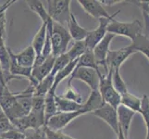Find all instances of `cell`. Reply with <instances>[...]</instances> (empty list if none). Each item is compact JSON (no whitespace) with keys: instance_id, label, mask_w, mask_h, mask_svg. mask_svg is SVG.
<instances>
[{"instance_id":"cell-1","label":"cell","mask_w":149,"mask_h":139,"mask_svg":"<svg viewBox=\"0 0 149 139\" xmlns=\"http://www.w3.org/2000/svg\"><path fill=\"white\" fill-rule=\"evenodd\" d=\"M107 33L114 35L125 36L132 42L136 37L143 34V26L138 20H134L130 22H121L114 19L107 26Z\"/></svg>"},{"instance_id":"cell-2","label":"cell","mask_w":149,"mask_h":139,"mask_svg":"<svg viewBox=\"0 0 149 139\" xmlns=\"http://www.w3.org/2000/svg\"><path fill=\"white\" fill-rule=\"evenodd\" d=\"M47 13L50 19L62 26H68L70 19V0H48Z\"/></svg>"},{"instance_id":"cell-3","label":"cell","mask_w":149,"mask_h":139,"mask_svg":"<svg viewBox=\"0 0 149 139\" xmlns=\"http://www.w3.org/2000/svg\"><path fill=\"white\" fill-rule=\"evenodd\" d=\"M71 37L68 29L56 22L52 23L51 31V43H52V55L58 58L67 52V48Z\"/></svg>"},{"instance_id":"cell-4","label":"cell","mask_w":149,"mask_h":139,"mask_svg":"<svg viewBox=\"0 0 149 139\" xmlns=\"http://www.w3.org/2000/svg\"><path fill=\"white\" fill-rule=\"evenodd\" d=\"M112 73L113 71H107V74L102 73L99 78L98 91L104 102L117 110L118 107L120 105L121 96L119 93L115 90L114 87H113Z\"/></svg>"},{"instance_id":"cell-5","label":"cell","mask_w":149,"mask_h":139,"mask_svg":"<svg viewBox=\"0 0 149 139\" xmlns=\"http://www.w3.org/2000/svg\"><path fill=\"white\" fill-rule=\"evenodd\" d=\"M11 123L16 129L23 133L29 130H36L39 128H43L45 125V111L31 110L29 114L19 119L14 120Z\"/></svg>"},{"instance_id":"cell-6","label":"cell","mask_w":149,"mask_h":139,"mask_svg":"<svg viewBox=\"0 0 149 139\" xmlns=\"http://www.w3.org/2000/svg\"><path fill=\"white\" fill-rule=\"evenodd\" d=\"M102 73L97 71L91 68H85V67H80V68H75L72 73L69 77L68 85H71V82L74 79H78L83 81L88 85L91 91L98 90L99 86V78Z\"/></svg>"},{"instance_id":"cell-7","label":"cell","mask_w":149,"mask_h":139,"mask_svg":"<svg viewBox=\"0 0 149 139\" xmlns=\"http://www.w3.org/2000/svg\"><path fill=\"white\" fill-rule=\"evenodd\" d=\"M120 12V10H118L114 14H113L112 18L106 19L101 18L99 19V25L95 30L89 31L88 34H87L86 38L84 39V43L86 45V47L88 50H93L95 46L98 44L100 41L105 37V35L107 34V26H109V22L112 20H114L115 17Z\"/></svg>"},{"instance_id":"cell-8","label":"cell","mask_w":149,"mask_h":139,"mask_svg":"<svg viewBox=\"0 0 149 139\" xmlns=\"http://www.w3.org/2000/svg\"><path fill=\"white\" fill-rule=\"evenodd\" d=\"M134 53L136 52L133 50L131 45L119 50H109L106 59L107 71H114L115 70H120L121 65Z\"/></svg>"},{"instance_id":"cell-9","label":"cell","mask_w":149,"mask_h":139,"mask_svg":"<svg viewBox=\"0 0 149 139\" xmlns=\"http://www.w3.org/2000/svg\"><path fill=\"white\" fill-rule=\"evenodd\" d=\"M87 113L85 110H80L75 112H58L56 115L51 117L45 126L54 131H60L68 124L77 119L78 117Z\"/></svg>"},{"instance_id":"cell-10","label":"cell","mask_w":149,"mask_h":139,"mask_svg":"<svg viewBox=\"0 0 149 139\" xmlns=\"http://www.w3.org/2000/svg\"><path fill=\"white\" fill-rule=\"evenodd\" d=\"M115 36L116 35L107 33L105 35V37L103 38L93 49V53H94V56H95V59L97 65H98L99 68L100 67H103V69H104L106 74L107 73V65H106L107 56V53H109V51L110 50L109 49L110 44H111L112 40L114 39Z\"/></svg>"},{"instance_id":"cell-11","label":"cell","mask_w":149,"mask_h":139,"mask_svg":"<svg viewBox=\"0 0 149 139\" xmlns=\"http://www.w3.org/2000/svg\"><path fill=\"white\" fill-rule=\"evenodd\" d=\"M92 113L102 121H104L111 128V130H113V132L118 135V133H119V122H118V114L116 109L105 103L101 108Z\"/></svg>"},{"instance_id":"cell-12","label":"cell","mask_w":149,"mask_h":139,"mask_svg":"<svg viewBox=\"0 0 149 139\" xmlns=\"http://www.w3.org/2000/svg\"><path fill=\"white\" fill-rule=\"evenodd\" d=\"M78 3L84 9V11L89 14L90 16L94 17L97 20L101 18L110 19L112 18L113 14L109 15V12L103 7V5L98 0H79Z\"/></svg>"},{"instance_id":"cell-13","label":"cell","mask_w":149,"mask_h":139,"mask_svg":"<svg viewBox=\"0 0 149 139\" xmlns=\"http://www.w3.org/2000/svg\"><path fill=\"white\" fill-rule=\"evenodd\" d=\"M0 66L3 73L5 84H8L13 79H20L18 77H15L10 74L9 73V66H10V55L9 48L6 46L5 44V37L0 35Z\"/></svg>"},{"instance_id":"cell-14","label":"cell","mask_w":149,"mask_h":139,"mask_svg":"<svg viewBox=\"0 0 149 139\" xmlns=\"http://www.w3.org/2000/svg\"><path fill=\"white\" fill-rule=\"evenodd\" d=\"M56 58L53 55H50L42 64L33 66L32 70V78L33 81L34 85L36 86L38 83L43 81L45 77H47L53 69V65L55 62Z\"/></svg>"},{"instance_id":"cell-15","label":"cell","mask_w":149,"mask_h":139,"mask_svg":"<svg viewBox=\"0 0 149 139\" xmlns=\"http://www.w3.org/2000/svg\"><path fill=\"white\" fill-rule=\"evenodd\" d=\"M117 114H118V122H119V129L122 132L124 136L128 138L132 120L136 113L131 110L130 109H128L125 106L120 105L117 109Z\"/></svg>"},{"instance_id":"cell-16","label":"cell","mask_w":149,"mask_h":139,"mask_svg":"<svg viewBox=\"0 0 149 139\" xmlns=\"http://www.w3.org/2000/svg\"><path fill=\"white\" fill-rule=\"evenodd\" d=\"M9 55H10V66H9V73L11 75L20 78V77H25L30 81V84L34 85L33 81L32 78V70L33 68H24L17 63L16 59L14 58V53L12 50L9 48ZM35 86V85H34Z\"/></svg>"},{"instance_id":"cell-17","label":"cell","mask_w":149,"mask_h":139,"mask_svg":"<svg viewBox=\"0 0 149 139\" xmlns=\"http://www.w3.org/2000/svg\"><path fill=\"white\" fill-rule=\"evenodd\" d=\"M14 58L16 59L17 63L24 68H33L34 64L36 53L32 45H28L24 50L18 54H14Z\"/></svg>"},{"instance_id":"cell-18","label":"cell","mask_w":149,"mask_h":139,"mask_svg":"<svg viewBox=\"0 0 149 139\" xmlns=\"http://www.w3.org/2000/svg\"><path fill=\"white\" fill-rule=\"evenodd\" d=\"M67 29H68L69 33L70 34L71 39H74L75 42H77V41H84L89 33L88 30L81 27L78 23V22H77V20H76V17L72 13L70 15V19L68 26H67Z\"/></svg>"},{"instance_id":"cell-19","label":"cell","mask_w":149,"mask_h":139,"mask_svg":"<svg viewBox=\"0 0 149 139\" xmlns=\"http://www.w3.org/2000/svg\"><path fill=\"white\" fill-rule=\"evenodd\" d=\"M55 96H56V90L51 88L49 92L45 96V123L48 122L51 117H53L58 113L56 110V102H55Z\"/></svg>"},{"instance_id":"cell-20","label":"cell","mask_w":149,"mask_h":139,"mask_svg":"<svg viewBox=\"0 0 149 139\" xmlns=\"http://www.w3.org/2000/svg\"><path fill=\"white\" fill-rule=\"evenodd\" d=\"M120 105L125 106L126 108L134 111L135 113H139L142 106V98L137 97L136 96L128 92L126 94L121 96Z\"/></svg>"},{"instance_id":"cell-21","label":"cell","mask_w":149,"mask_h":139,"mask_svg":"<svg viewBox=\"0 0 149 139\" xmlns=\"http://www.w3.org/2000/svg\"><path fill=\"white\" fill-rule=\"evenodd\" d=\"M47 23H42V26L40 27L38 32L35 34L33 39V42L31 44V45L34 49L35 53H36V56L41 55V53H42V50L45 45V35H47Z\"/></svg>"},{"instance_id":"cell-22","label":"cell","mask_w":149,"mask_h":139,"mask_svg":"<svg viewBox=\"0 0 149 139\" xmlns=\"http://www.w3.org/2000/svg\"><path fill=\"white\" fill-rule=\"evenodd\" d=\"M80 67H85V68H91L94 69L97 71H100V68L97 65L95 56L93 53V50H87L86 52L79 58L78 62H77L76 68H80Z\"/></svg>"},{"instance_id":"cell-23","label":"cell","mask_w":149,"mask_h":139,"mask_svg":"<svg viewBox=\"0 0 149 139\" xmlns=\"http://www.w3.org/2000/svg\"><path fill=\"white\" fill-rule=\"evenodd\" d=\"M77 62H78V59L70 61V62L67 65L64 69H62L60 71H58V73L55 75L54 84H53V86L51 87V88L56 90V88H58V86L59 85V84L61 83V82H62L63 80H65L67 77H70V74L72 73V71L76 68Z\"/></svg>"},{"instance_id":"cell-24","label":"cell","mask_w":149,"mask_h":139,"mask_svg":"<svg viewBox=\"0 0 149 139\" xmlns=\"http://www.w3.org/2000/svg\"><path fill=\"white\" fill-rule=\"evenodd\" d=\"M27 4L29 8L34 13H36L39 16V18L42 20V23H47L51 20L47 9L44 7V4L42 1H39V0H31V1H27Z\"/></svg>"},{"instance_id":"cell-25","label":"cell","mask_w":149,"mask_h":139,"mask_svg":"<svg viewBox=\"0 0 149 139\" xmlns=\"http://www.w3.org/2000/svg\"><path fill=\"white\" fill-rule=\"evenodd\" d=\"M54 79L55 76L49 74L47 77L41 81L40 83L37 84V85L35 86V90H34V96H45V95L49 92L51 89V87L53 86L54 84Z\"/></svg>"},{"instance_id":"cell-26","label":"cell","mask_w":149,"mask_h":139,"mask_svg":"<svg viewBox=\"0 0 149 139\" xmlns=\"http://www.w3.org/2000/svg\"><path fill=\"white\" fill-rule=\"evenodd\" d=\"M88 50L86 47V45L84 41H77L74 43V45L71 46V48H70L66 52V54L68 55L69 59L70 61H73L76 59H79L80 57L83 56L86 51Z\"/></svg>"},{"instance_id":"cell-27","label":"cell","mask_w":149,"mask_h":139,"mask_svg":"<svg viewBox=\"0 0 149 139\" xmlns=\"http://www.w3.org/2000/svg\"><path fill=\"white\" fill-rule=\"evenodd\" d=\"M112 85H113V87L115 88V90L120 95V96L129 92L127 88L126 83L124 82V80L122 79V77L120 75V70H115L112 73Z\"/></svg>"},{"instance_id":"cell-28","label":"cell","mask_w":149,"mask_h":139,"mask_svg":"<svg viewBox=\"0 0 149 139\" xmlns=\"http://www.w3.org/2000/svg\"><path fill=\"white\" fill-rule=\"evenodd\" d=\"M139 113L142 115L146 123V139H149V97L146 95H143L142 97V106Z\"/></svg>"},{"instance_id":"cell-29","label":"cell","mask_w":149,"mask_h":139,"mask_svg":"<svg viewBox=\"0 0 149 139\" xmlns=\"http://www.w3.org/2000/svg\"><path fill=\"white\" fill-rule=\"evenodd\" d=\"M16 2V0H11V1H7L0 6V35L5 37V28H6V11L8 8L11 6L13 3Z\"/></svg>"},{"instance_id":"cell-30","label":"cell","mask_w":149,"mask_h":139,"mask_svg":"<svg viewBox=\"0 0 149 139\" xmlns=\"http://www.w3.org/2000/svg\"><path fill=\"white\" fill-rule=\"evenodd\" d=\"M70 62V60L69 59L68 55H67L66 53L63 55H60L59 57H58V58H56L54 65H53V69H52V71H51L50 74L55 76L56 73H58V71H60L62 69H64Z\"/></svg>"},{"instance_id":"cell-31","label":"cell","mask_w":149,"mask_h":139,"mask_svg":"<svg viewBox=\"0 0 149 139\" xmlns=\"http://www.w3.org/2000/svg\"><path fill=\"white\" fill-rule=\"evenodd\" d=\"M64 98L74 101L76 103H79V104H83V96H81L80 93L77 92L71 85H68V89L66 90L65 95L62 96Z\"/></svg>"},{"instance_id":"cell-32","label":"cell","mask_w":149,"mask_h":139,"mask_svg":"<svg viewBox=\"0 0 149 139\" xmlns=\"http://www.w3.org/2000/svg\"><path fill=\"white\" fill-rule=\"evenodd\" d=\"M44 129H45L47 139H76L74 137H71L68 135H66V133H62L61 131L51 130L47 126H44Z\"/></svg>"},{"instance_id":"cell-33","label":"cell","mask_w":149,"mask_h":139,"mask_svg":"<svg viewBox=\"0 0 149 139\" xmlns=\"http://www.w3.org/2000/svg\"><path fill=\"white\" fill-rule=\"evenodd\" d=\"M138 7L142 9V12L145 19V27L147 33L149 32V1H133Z\"/></svg>"},{"instance_id":"cell-34","label":"cell","mask_w":149,"mask_h":139,"mask_svg":"<svg viewBox=\"0 0 149 139\" xmlns=\"http://www.w3.org/2000/svg\"><path fill=\"white\" fill-rule=\"evenodd\" d=\"M14 128V125L9 121L8 118L4 114L3 111L0 112V135H2V133L9 130H12Z\"/></svg>"},{"instance_id":"cell-35","label":"cell","mask_w":149,"mask_h":139,"mask_svg":"<svg viewBox=\"0 0 149 139\" xmlns=\"http://www.w3.org/2000/svg\"><path fill=\"white\" fill-rule=\"evenodd\" d=\"M24 133H25L24 139H47L44 127L39 128V129L36 130H29L26 131Z\"/></svg>"},{"instance_id":"cell-36","label":"cell","mask_w":149,"mask_h":139,"mask_svg":"<svg viewBox=\"0 0 149 139\" xmlns=\"http://www.w3.org/2000/svg\"><path fill=\"white\" fill-rule=\"evenodd\" d=\"M45 110V96H34L32 98V110L44 111Z\"/></svg>"},{"instance_id":"cell-37","label":"cell","mask_w":149,"mask_h":139,"mask_svg":"<svg viewBox=\"0 0 149 139\" xmlns=\"http://www.w3.org/2000/svg\"><path fill=\"white\" fill-rule=\"evenodd\" d=\"M0 136H2L6 139H24L25 138V133L22 131H19L16 128H14L12 130H9L6 133L0 135Z\"/></svg>"},{"instance_id":"cell-38","label":"cell","mask_w":149,"mask_h":139,"mask_svg":"<svg viewBox=\"0 0 149 139\" xmlns=\"http://www.w3.org/2000/svg\"><path fill=\"white\" fill-rule=\"evenodd\" d=\"M126 1L123 0H100V3L102 5H107V6H113V5L119 4V3H124Z\"/></svg>"},{"instance_id":"cell-39","label":"cell","mask_w":149,"mask_h":139,"mask_svg":"<svg viewBox=\"0 0 149 139\" xmlns=\"http://www.w3.org/2000/svg\"><path fill=\"white\" fill-rule=\"evenodd\" d=\"M117 136H118V139H127L125 136H124V135L122 133V132L119 129V133H118V135H117Z\"/></svg>"},{"instance_id":"cell-40","label":"cell","mask_w":149,"mask_h":139,"mask_svg":"<svg viewBox=\"0 0 149 139\" xmlns=\"http://www.w3.org/2000/svg\"><path fill=\"white\" fill-rule=\"evenodd\" d=\"M145 56H146V58H147V59H149V53H147V54H146Z\"/></svg>"},{"instance_id":"cell-41","label":"cell","mask_w":149,"mask_h":139,"mask_svg":"<svg viewBox=\"0 0 149 139\" xmlns=\"http://www.w3.org/2000/svg\"><path fill=\"white\" fill-rule=\"evenodd\" d=\"M0 139H6V138H4V137H2V136H0Z\"/></svg>"},{"instance_id":"cell-42","label":"cell","mask_w":149,"mask_h":139,"mask_svg":"<svg viewBox=\"0 0 149 139\" xmlns=\"http://www.w3.org/2000/svg\"><path fill=\"white\" fill-rule=\"evenodd\" d=\"M0 112H2V110H1V108H0Z\"/></svg>"}]
</instances>
